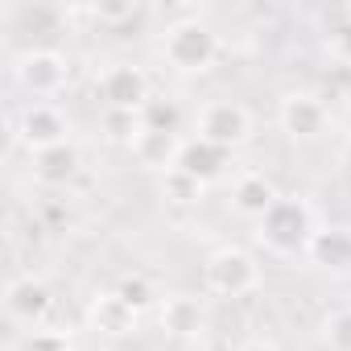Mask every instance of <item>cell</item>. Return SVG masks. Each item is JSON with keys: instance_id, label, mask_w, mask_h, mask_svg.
Masks as SVG:
<instances>
[{"instance_id": "obj_1", "label": "cell", "mask_w": 351, "mask_h": 351, "mask_svg": "<svg viewBox=\"0 0 351 351\" xmlns=\"http://www.w3.org/2000/svg\"><path fill=\"white\" fill-rule=\"evenodd\" d=\"M252 228H256V244H261L269 256H277V261L306 256V248H310V240H314V232H318L310 203L298 199V195H281Z\"/></svg>"}, {"instance_id": "obj_2", "label": "cell", "mask_w": 351, "mask_h": 351, "mask_svg": "<svg viewBox=\"0 0 351 351\" xmlns=\"http://www.w3.org/2000/svg\"><path fill=\"white\" fill-rule=\"evenodd\" d=\"M261 285H265V269H261V261H256L248 248H240V244H219L215 252H207V261H203V289H207L211 298L236 302V298L256 293Z\"/></svg>"}, {"instance_id": "obj_3", "label": "cell", "mask_w": 351, "mask_h": 351, "mask_svg": "<svg viewBox=\"0 0 351 351\" xmlns=\"http://www.w3.org/2000/svg\"><path fill=\"white\" fill-rule=\"evenodd\" d=\"M161 58L178 75H207L215 66V58H219V34L199 17H182V21L165 25Z\"/></svg>"}, {"instance_id": "obj_4", "label": "cell", "mask_w": 351, "mask_h": 351, "mask_svg": "<svg viewBox=\"0 0 351 351\" xmlns=\"http://www.w3.org/2000/svg\"><path fill=\"white\" fill-rule=\"evenodd\" d=\"M13 75H17V83H21L34 99L54 104V99L66 91V83H71V58H66L62 50L34 46V50H25V54L13 62Z\"/></svg>"}, {"instance_id": "obj_5", "label": "cell", "mask_w": 351, "mask_h": 351, "mask_svg": "<svg viewBox=\"0 0 351 351\" xmlns=\"http://www.w3.org/2000/svg\"><path fill=\"white\" fill-rule=\"evenodd\" d=\"M195 136H203V141L232 153L252 136V112L240 99H207L195 112Z\"/></svg>"}, {"instance_id": "obj_6", "label": "cell", "mask_w": 351, "mask_h": 351, "mask_svg": "<svg viewBox=\"0 0 351 351\" xmlns=\"http://www.w3.org/2000/svg\"><path fill=\"white\" fill-rule=\"evenodd\" d=\"M13 136L25 145V153H42V149H54V145H66L71 141V116L58 108V104H46V99H29L21 112H17V124H13Z\"/></svg>"}, {"instance_id": "obj_7", "label": "cell", "mask_w": 351, "mask_h": 351, "mask_svg": "<svg viewBox=\"0 0 351 351\" xmlns=\"http://www.w3.org/2000/svg\"><path fill=\"white\" fill-rule=\"evenodd\" d=\"M95 95L104 99L108 112H141L153 99V87L136 62H108L95 75Z\"/></svg>"}, {"instance_id": "obj_8", "label": "cell", "mask_w": 351, "mask_h": 351, "mask_svg": "<svg viewBox=\"0 0 351 351\" xmlns=\"http://www.w3.org/2000/svg\"><path fill=\"white\" fill-rule=\"evenodd\" d=\"M50 310H54V293H50V285H46L42 277L21 273V277H13V281L5 285V318H9L13 326L38 330V326H46Z\"/></svg>"}, {"instance_id": "obj_9", "label": "cell", "mask_w": 351, "mask_h": 351, "mask_svg": "<svg viewBox=\"0 0 351 351\" xmlns=\"http://www.w3.org/2000/svg\"><path fill=\"white\" fill-rule=\"evenodd\" d=\"M277 124L293 141H318L330 128V108L314 91H285L277 104Z\"/></svg>"}, {"instance_id": "obj_10", "label": "cell", "mask_w": 351, "mask_h": 351, "mask_svg": "<svg viewBox=\"0 0 351 351\" xmlns=\"http://www.w3.org/2000/svg\"><path fill=\"white\" fill-rule=\"evenodd\" d=\"M157 322L169 339H178V343H191L207 330V306L203 298L195 293H165L161 306H157Z\"/></svg>"}, {"instance_id": "obj_11", "label": "cell", "mask_w": 351, "mask_h": 351, "mask_svg": "<svg viewBox=\"0 0 351 351\" xmlns=\"http://www.w3.org/2000/svg\"><path fill=\"white\" fill-rule=\"evenodd\" d=\"M228 157H232L228 149H219V145H211V141H203V136H186L182 149H178L173 169L186 173V178L199 182V186H211L215 178H223V173H228Z\"/></svg>"}, {"instance_id": "obj_12", "label": "cell", "mask_w": 351, "mask_h": 351, "mask_svg": "<svg viewBox=\"0 0 351 351\" xmlns=\"http://www.w3.org/2000/svg\"><path fill=\"white\" fill-rule=\"evenodd\" d=\"M79 169H83V153L75 141L66 145H54V149H42L29 157V173H34V182L46 186V191H62L79 178Z\"/></svg>"}, {"instance_id": "obj_13", "label": "cell", "mask_w": 351, "mask_h": 351, "mask_svg": "<svg viewBox=\"0 0 351 351\" xmlns=\"http://www.w3.org/2000/svg\"><path fill=\"white\" fill-rule=\"evenodd\" d=\"M136 322H141V314H136L116 289H99V293H91V302H87V326H91L95 335L124 339V335L136 330Z\"/></svg>"}, {"instance_id": "obj_14", "label": "cell", "mask_w": 351, "mask_h": 351, "mask_svg": "<svg viewBox=\"0 0 351 351\" xmlns=\"http://www.w3.org/2000/svg\"><path fill=\"white\" fill-rule=\"evenodd\" d=\"M277 199H281V191H277V182L269 178V173H261V169H244L240 178L232 182V199H228V203H232V211H236L240 219H252V223H256Z\"/></svg>"}, {"instance_id": "obj_15", "label": "cell", "mask_w": 351, "mask_h": 351, "mask_svg": "<svg viewBox=\"0 0 351 351\" xmlns=\"http://www.w3.org/2000/svg\"><path fill=\"white\" fill-rule=\"evenodd\" d=\"M306 261L330 273H351V228H318L306 248Z\"/></svg>"}, {"instance_id": "obj_16", "label": "cell", "mask_w": 351, "mask_h": 351, "mask_svg": "<svg viewBox=\"0 0 351 351\" xmlns=\"http://www.w3.org/2000/svg\"><path fill=\"white\" fill-rule=\"evenodd\" d=\"M182 141H186V136H173V132H149V128H141V132H136V141H132L128 149H132L136 165L169 173V169H173V161H178Z\"/></svg>"}, {"instance_id": "obj_17", "label": "cell", "mask_w": 351, "mask_h": 351, "mask_svg": "<svg viewBox=\"0 0 351 351\" xmlns=\"http://www.w3.org/2000/svg\"><path fill=\"white\" fill-rule=\"evenodd\" d=\"M112 289H116V293H120V298H124V302L136 310V314H149V310H157V306H161V298H165V293H157V285H153L145 273H124V277H120Z\"/></svg>"}, {"instance_id": "obj_18", "label": "cell", "mask_w": 351, "mask_h": 351, "mask_svg": "<svg viewBox=\"0 0 351 351\" xmlns=\"http://www.w3.org/2000/svg\"><path fill=\"white\" fill-rule=\"evenodd\" d=\"M141 128H149V132H173V136H178V128H182L178 104H173V99H149L141 108Z\"/></svg>"}, {"instance_id": "obj_19", "label": "cell", "mask_w": 351, "mask_h": 351, "mask_svg": "<svg viewBox=\"0 0 351 351\" xmlns=\"http://www.w3.org/2000/svg\"><path fill=\"white\" fill-rule=\"evenodd\" d=\"M322 343L330 351H351V306H335L322 318Z\"/></svg>"}, {"instance_id": "obj_20", "label": "cell", "mask_w": 351, "mask_h": 351, "mask_svg": "<svg viewBox=\"0 0 351 351\" xmlns=\"http://www.w3.org/2000/svg\"><path fill=\"white\" fill-rule=\"evenodd\" d=\"M17 351H75V339H71L66 330L38 326V330H25V339H21Z\"/></svg>"}, {"instance_id": "obj_21", "label": "cell", "mask_w": 351, "mask_h": 351, "mask_svg": "<svg viewBox=\"0 0 351 351\" xmlns=\"http://www.w3.org/2000/svg\"><path fill=\"white\" fill-rule=\"evenodd\" d=\"M326 54H330V62H335L339 71H351V17H343V21L330 29Z\"/></svg>"}, {"instance_id": "obj_22", "label": "cell", "mask_w": 351, "mask_h": 351, "mask_svg": "<svg viewBox=\"0 0 351 351\" xmlns=\"http://www.w3.org/2000/svg\"><path fill=\"white\" fill-rule=\"evenodd\" d=\"M161 191L173 199V203H195L199 195H203V186L199 182H191L186 173H178V169H169V173H161Z\"/></svg>"}, {"instance_id": "obj_23", "label": "cell", "mask_w": 351, "mask_h": 351, "mask_svg": "<svg viewBox=\"0 0 351 351\" xmlns=\"http://www.w3.org/2000/svg\"><path fill=\"white\" fill-rule=\"evenodd\" d=\"M91 13L99 21H132V17H141V5H132V0H124V5H95Z\"/></svg>"}, {"instance_id": "obj_24", "label": "cell", "mask_w": 351, "mask_h": 351, "mask_svg": "<svg viewBox=\"0 0 351 351\" xmlns=\"http://www.w3.org/2000/svg\"><path fill=\"white\" fill-rule=\"evenodd\" d=\"M236 351H277V343H273V339H261V335H252V339H244Z\"/></svg>"}, {"instance_id": "obj_25", "label": "cell", "mask_w": 351, "mask_h": 351, "mask_svg": "<svg viewBox=\"0 0 351 351\" xmlns=\"http://www.w3.org/2000/svg\"><path fill=\"white\" fill-rule=\"evenodd\" d=\"M343 17H351V5H347V9H343Z\"/></svg>"}, {"instance_id": "obj_26", "label": "cell", "mask_w": 351, "mask_h": 351, "mask_svg": "<svg viewBox=\"0 0 351 351\" xmlns=\"http://www.w3.org/2000/svg\"><path fill=\"white\" fill-rule=\"evenodd\" d=\"M75 351H91V347H79V343H75Z\"/></svg>"}]
</instances>
